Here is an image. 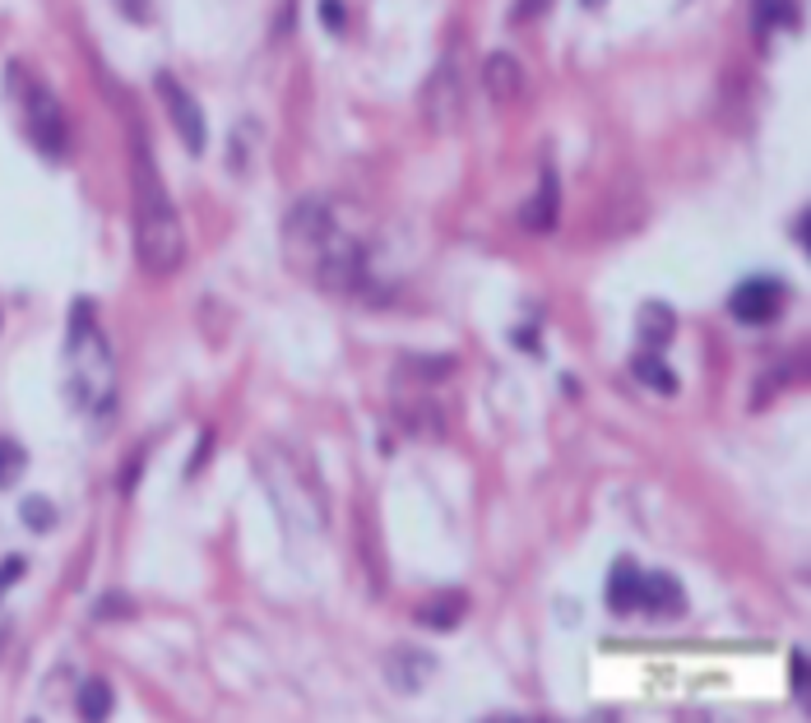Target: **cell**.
Wrapping results in <instances>:
<instances>
[{
  "mask_svg": "<svg viewBox=\"0 0 811 723\" xmlns=\"http://www.w3.org/2000/svg\"><path fill=\"white\" fill-rule=\"evenodd\" d=\"M283 246L292 269H302L306 279H316L330 292H357L362 279H367V261H362V246L339 232L334 214L325 210L320 200H302L297 210L283 223Z\"/></svg>",
  "mask_w": 811,
  "mask_h": 723,
  "instance_id": "obj_1",
  "label": "cell"
},
{
  "mask_svg": "<svg viewBox=\"0 0 811 723\" xmlns=\"http://www.w3.org/2000/svg\"><path fill=\"white\" fill-rule=\"evenodd\" d=\"M135 251L149 274H177L186 261V232L167 200V186L149 158L144 135L135 130Z\"/></svg>",
  "mask_w": 811,
  "mask_h": 723,
  "instance_id": "obj_2",
  "label": "cell"
},
{
  "mask_svg": "<svg viewBox=\"0 0 811 723\" xmlns=\"http://www.w3.org/2000/svg\"><path fill=\"white\" fill-rule=\"evenodd\" d=\"M71 399L79 408H107L112 404V381H116V367H112V353L102 334L93 330V316L89 306H75V325H71Z\"/></svg>",
  "mask_w": 811,
  "mask_h": 723,
  "instance_id": "obj_3",
  "label": "cell"
},
{
  "mask_svg": "<svg viewBox=\"0 0 811 723\" xmlns=\"http://www.w3.org/2000/svg\"><path fill=\"white\" fill-rule=\"evenodd\" d=\"M24 120H28V140L42 153H51V158H61L65 144H71V126H65L61 102L51 98L42 84H28L24 89Z\"/></svg>",
  "mask_w": 811,
  "mask_h": 723,
  "instance_id": "obj_4",
  "label": "cell"
},
{
  "mask_svg": "<svg viewBox=\"0 0 811 723\" xmlns=\"http://www.w3.org/2000/svg\"><path fill=\"white\" fill-rule=\"evenodd\" d=\"M422 112L436 130H455L464 116V75L455 61H441L422 89Z\"/></svg>",
  "mask_w": 811,
  "mask_h": 723,
  "instance_id": "obj_5",
  "label": "cell"
},
{
  "mask_svg": "<svg viewBox=\"0 0 811 723\" xmlns=\"http://www.w3.org/2000/svg\"><path fill=\"white\" fill-rule=\"evenodd\" d=\"M153 89H159V98L167 102V116H172V126H177L181 144L191 149V153H200L204 140H210V130H204V112L195 107V98L181 89V79L172 75V71H159V75H153Z\"/></svg>",
  "mask_w": 811,
  "mask_h": 723,
  "instance_id": "obj_6",
  "label": "cell"
},
{
  "mask_svg": "<svg viewBox=\"0 0 811 723\" xmlns=\"http://www.w3.org/2000/svg\"><path fill=\"white\" fill-rule=\"evenodd\" d=\"M788 302V288L780 279H765V274H756V279H747L742 288H733L728 297V312L742 320V325H770L774 316L784 312Z\"/></svg>",
  "mask_w": 811,
  "mask_h": 723,
  "instance_id": "obj_7",
  "label": "cell"
},
{
  "mask_svg": "<svg viewBox=\"0 0 811 723\" xmlns=\"http://www.w3.org/2000/svg\"><path fill=\"white\" fill-rule=\"evenodd\" d=\"M385 677L394 682V692H422V686L436 677V654H427L418 645H400V649H390L385 654Z\"/></svg>",
  "mask_w": 811,
  "mask_h": 723,
  "instance_id": "obj_8",
  "label": "cell"
},
{
  "mask_svg": "<svg viewBox=\"0 0 811 723\" xmlns=\"http://www.w3.org/2000/svg\"><path fill=\"white\" fill-rule=\"evenodd\" d=\"M394 418H400V427L408 436H422V441H441L445 436V408L431 404L427 394L408 399V394L400 390V394H394Z\"/></svg>",
  "mask_w": 811,
  "mask_h": 723,
  "instance_id": "obj_9",
  "label": "cell"
},
{
  "mask_svg": "<svg viewBox=\"0 0 811 723\" xmlns=\"http://www.w3.org/2000/svg\"><path fill=\"white\" fill-rule=\"evenodd\" d=\"M482 84H487V93L496 102H515L524 93V71H520V61L510 56V51H492L487 65H482Z\"/></svg>",
  "mask_w": 811,
  "mask_h": 723,
  "instance_id": "obj_10",
  "label": "cell"
},
{
  "mask_svg": "<svg viewBox=\"0 0 811 723\" xmlns=\"http://www.w3.org/2000/svg\"><path fill=\"white\" fill-rule=\"evenodd\" d=\"M641 608L659 612V617H672V612L686 608V594H682V584L672 580V575H663V571H641Z\"/></svg>",
  "mask_w": 811,
  "mask_h": 723,
  "instance_id": "obj_11",
  "label": "cell"
},
{
  "mask_svg": "<svg viewBox=\"0 0 811 723\" xmlns=\"http://www.w3.org/2000/svg\"><path fill=\"white\" fill-rule=\"evenodd\" d=\"M464 612H469V594H436L431 602H422L418 612V626H431V631H455L464 622Z\"/></svg>",
  "mask_w": 811,
  "mask_h": 723,
  "instance_id": "obj_12",
  "label": "cell"
},
{
  "mask_svg": "<svg viewBox=\"0 0 811 723\" xmlns=\"http://www.w3.org/2000/svg\"><path fill=\"white\" fill-rule=\"evenodd\" d=\"M557 204H561V191H557V172H543V186L538 195L524 204V228L529 232H552V223H557Z\"/></svg>",
  "mask_w": 811,
  "mask_h": 723,
  "instance_id": "obj_13",
  "label": "cell"
},
{
  "mask_svg": "<svg viewBox=\"0 0 811 723\" xmlns=\"http://www.w3.org/2000/svg\"><path fill=\"white\" fill-rule=\"evenodd\" d=\"M608 602H612V612H635V608H641V571H635L631 561H617L612 566Z\"/></svg>",
  "mask_w": 811,
  "mask_h": 723,
  "instance_id": "obj_14",
  "label": "cell"
},
{
  "mask_svg": "<svg viewBox=\"0 0 811 723\" xmlns=\"http://www.w3.org/2000/svg\"><path fill=\"white\" fill-rule=\"evenodd\" d=\"M641 339H645L649 353H659L663 343L672 339V312H668L663 302H649L645 312H641Z\"/></svg>",
  "mask_w": 811,
  "mask_h": 723,
  "instance_id": "obj_15",
  "label": "cell"
},
{
  "mask_svg": "<svg viewBox=\"0 0 811 723\" xmlns=\"http://www.w3.org/2000/svg\"><path fill=\"white\" fill-rule=\"evenodd\" d=\"M112 686L107 682H102V677H93V682H84L79 686V714L84 719H107L112 714Z\"/></svg>",
  "mask_w": 811,
  "mask_h": 723,
  "instance_id": "obj_16",
  "label": "cell"
},
{
  "mask_svg": "<svg viewBox=\"0 0 811 723\" xmlns=\"http://www.w3.org/2000/svg\"><path fill=\"white\" fill-rule=\"evenodd\" d=\"M798 20V10H793V0H756V28H793Z\"/></svg>",
  "mask_w": 811,
  "mask_h": 723,
  "instance_id": "obj_17",
  "label": "cell"
},
{
  "mask_svg": "<svg viewBox=\"0 0 811 723\" xmlns=\"http://www.w3.org/2000/svg\"><path fill=\"white\" fill-rule=\"evenodd\" d=\"M635 376H641V381H649L654 390L659 394H672L677 390V376H672L663 362H659V353H645V357H635Z\"/></svg>",
  "mask_w": 811,
  "mask_h": 723,
  "instance_id": "obj_18",
  "label": "cell"
},
{
  "mask_svg": "<svg viewBox=\"0 0 811 723\" xmlns=\"http://www.w3.org/2000/svg\"><path fill=\"white\" fill-rule=\"evenodd\" d=\"M24 464H28L24 445L0 441V487H14V482H20V473H24Z\"/></svg>",
  "mask_w": 811,
  "mask_h": 723,
  "instance_id": "obj_19",
  "label": "cell"
},
{
  "mask_svg": "<svg viewBox=\"0 0 811 723\" xmlns=\"http://www.w3.org/2000/svg\"><path fill=\"white\" fill-rule=\"evenodd\" d=\"M20 515H24V524H28V529H51V524H56V510H51V506L42 502V496H24Z\"/></svg>",
  "mask_w": 811,
  "mask_h": 723,
  "instance_id": "obj_20",
  "label": "cell"
},
{
  "mask_svg": "<svg viewBox=\"0 0 811 723\" xmlns=\"http://www.w3.org/2000/svg\"><path fill=\"white\" fill-rule=\"evenodd\" d=\"M320 24L330 28V33L349 28V10H343V0H320Z\"/></svg>",
  "mask_w": 811,
  "mask_h": 723,
  "instance_id": "obj_21",
  "label": "cell"
},
{
  "mask_svg": "<svg viewBox=\"0 0 811 723\" xmlns=\"http://www.w3.org/2000/svg\"><path fill=\"white\" fill-rule=\"evenodd\" d=\"M552 10V0H515L510 5V24H529V20H538V14Z\"/></svg>",
  "mask_w": 811,
  "mask_h": 723,
  "instance_id": "obj_22",
  "label": "cell"
},
{
  "mask_svg": "<svg viewBox=\"0 0 811 723\" xmlns=\"http://www.w3.org/2000/svg\"><path fill=\"white\" fill-rule=\"evenodd\" d=\"M793 696L807 705V654L793 649Z\"/></svg>",
  "mask_w": 811,
  "mask_h": 723,
  "instance_id": "obj_23",
  "label": "cell"
},
{
  "mask_svg": "<svg viewBox=\"0 0 811 723\" xmlns=\"http://www.w3.org/2000/svg\"><path fill=\"white\" fill-rule=\"evenodd\" d=\"M20 575H24V557H10L5 566H0V594H5V589H10V584H14V580H20Z\"/></svg>",
  "mask_w": 811,
  "mask_h": 723,
  "instance_id": "obj_24",
  "label": "cell"
},
{
  "mask_svg": "<svg viewBox=\"0 0 811 723\" xmlns=\"http://www.w3.org/2000/svg\"><path fill=\"white\" fill-rule=\"evenodd\" d=\"M116 5L126 10L135 24H149V0H116Z\"/></svg>",
  "mask_w": 811,
  "mask_h": 723,
  "instance_id": "obj_25",
  "label": "cell"
},
{
  "mask_svg": "<svg viewBox=\"0 0 811 723\" xmlns=\"http://www.w3.org/2000/svg\"><path fill=\"white\" fill-rule=\"evenodd\" d=\"M130 617V602L126 598H102V608H98V617Z\"/></svg>",
  "mask_w": 811,
  "mask_h": 723,
  "instance_id": "obj_26",
  "label": "cell"
},
{
  "mask_svg": "<svg viewBox=\"0 0 811 723\" xmlns=\"http://www.w3.org/2000/svg\"><path fill=\"white\" fill-rule=\"evenodd\" d=\"M793 232H798V246H807V214H798V223H793Z\"/></svg>",
  "mask_w": 811,
  "mask_h": 723,
  "instance_id": "obj_27",
  "label": "cell"
},
{
  "mask_svg": "<svg viewBox=\"0 0 811 723\" xmlns=\"http://www.w3.org/2000/svg\"><path fill=\"white\" fill-rule=\"evenodd\" d=\"M603 5V0H584V10H598Z\"/></svg>",
  "mask_w": 811,
  "mask_h": 723,
  "instance_id": "obj_28",
  "label": "cell"
}]
</instances>
